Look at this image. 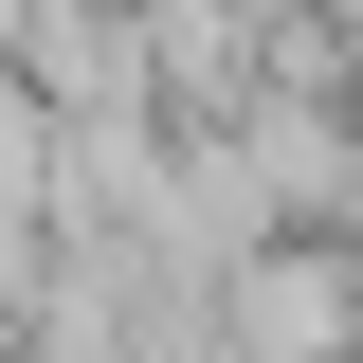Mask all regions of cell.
<instances>
[{"mask_svg":"<svg viewBox=\"0 0 363 363\" xmlns=\"http://www.w3.org/2000/svg\"><path fill=\"white\" fill-rule=\"evenodd\" d=\"M345 327H363L345 255H255V272H236V345H255V363H345Z\"/></svg>","mask_w":363,"mask_h":363,"instance_id":"1","label":"cell"}]
</instances>
